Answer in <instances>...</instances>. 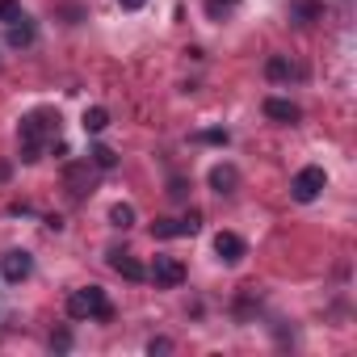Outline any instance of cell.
Returning <instances> with one entry per match:
<instances>
[{
    "label": "cell",
    "mask_w": 357,
    "mask_h": 357,
    "mask_svg": "<svg viewBox=\"0 0 357 357\" xmlns=\"http://www.w3.org/2000/svg\"><path fill=\"white\" fill-rule=\"evenodd\" d=\"M135 223V206H126V202H118V206H109V227H118V231H126Z\"/></svg>",
    "instance_id": "obj_15"
},
{
    "label": "cell",
    "mask_w": 357,
    "mask_h": 357,
    "mask_svg": "<svg viewBox=\"0 0 357 357\" xmlns=\"http://www.w3.org/2000/svg\"><path fill=\"white\" fill-rule=\"evenodd\" d=\"M290 17L303 22V26H311V22L324 17V5H319V0H290Z\"/></svg>",
    "instance_id": "obj_12"
},
{
    "label": "cell",
    "mask_w": 357,
    "mask_h": 357,
    "mask_svg": "<svg viewBox=\"0 0 357 357\" xmlns=\"http://www.w3.org/2000/svg\"><path fill=\"white\" fill-rule=\"evenodd\" d=\"M89 164H93V168H118V155H114L109 147H93V151H89Z\"/></svg>",
    "instance_id": "obj_17"
},
{
    "label": "cell",
    "mask_w": 357,
    "mask_h": 357,
    "mask_svg": "<svg viewBox=\"0 0 357 357\" xmlns=\"http://www.w3.org/2000/svg\"><path fill=\"white\" fill-rule=\"evenodd\" d=\"M63 181H68V190H72L76 198H84V194L93 190V168H89V164H68Z\"/></svg>",
    "instance_id": "obj_10"
},
{
    "label": "cell",
    "mask_w": 357,
    "mask_h": 357,
    "mask_svg": "<svg viewBox=\"0 0 357 357\" xmlns=\"http://www.w3.org/2000/svg\"><path fill=\"white\" fill-rule=\"evenodd\" d=\"M26 13H22V0H0V22L5 26H13V22H22Z\"/></svg>",
    "instance_id": "obj_18"
},
{
    "label": "cell",
    "mask_w": 357,
    "mask_h": 357,
    "mask_svg": "<svg viewBox=\"0 0 357 357\" xmlns=\"http://www.w3.org/2000/svg\"><path fill=\"white\" fill-rule=\"evenodd\" d=\"M211 190L215 194H236L240 190V168L236 164H215L211 168Z\"/></svg>",
    "instance_id": "obj_8"
},
{
    "label": "cell",
    "mask_w": 357,
    "mask_h": 357,
    "mask_svg": "<svg viewBox=\"0 0 357 357\" xmlns=\"http://www.w3.org/2000/svg\"><path fill=\"white\" fill-rule=\"evenodd\" d=\"M265 76H269V80H290V76H294V68H290V59L273 55V59L265 63Z\"/></svg>",
    "instance_id": "obj_16"
},
{
    "label": "cell",
    "mask_w": 357,
    "mask_h": 357,
    "mask_svg": "<svg viewBox=\"0 0 357 357\" xmlns=\"http://www.w3.org/2000/svg\"><path fill=\"white\" fill-rule=\"evenodd\" d=\"M9 43H13V47H30V43H34V22H30V17L13 22V26H9Z\"/></svg>",
    "instance_id": "obj_14"
},
{
    "label": "cell",
    "mask_w": 357,
    "mask_h": 357,
    "mask_svg": "<svg viewBox=\"0 0 357 357\" xmlns=\"http://www.w3.org/2000/svg\"><path fill=\"white\" fill-rule=\"evenodd\" d=\"M215 252H219L223 265H240L248 248H244V240H240L236 231H219V236H215Z\"/></svg>",
    "instance_id": "obj_7"
},
{
    "label": "cell",
    "mask_w": 357,
    "mask_h": 357,
    "mask_svg": "<svg viewBox=\"0 0 357 357\" xmlns=\"http://www.w3.org/2000/svg\"><path fill=\"white\" fill-rule=\"evenodd\" d=\"M118 5H122V9H143L147 0H118Z\"/></svg>",
    "instance_id": "obj_22"
},
{
    "label": "cell",
    "mask_w": 357,
    "mask_h": 357,
    "mask_svg": "<svg viewBox=\"0 0 357 357\" xmlns=\"http://www.w3.org/2000/svg\"><path fill=\"white\" fill-rule=\"evenodd\" d=\"M55 135H59V114L55 109H30L22 118V126H17V151H22V160L38 164L43 151H47V143H55Z\"/></svg>",
    "instance_id": "obj_1"
},
{
    "label": "cell",
    "mask_w": 357,
    "mask_h": 357,
    "mask_svg": "<svg viewBox=\"0 0 357 357\" xmlns=\"http://www.w3.org/2000/svg\"><path fill=\"white\" fill-rule=\"evenodd\" d=\"M324 185H328L324 168H319V164H307V168H298V172H294L290 194H294V202H315V198L324 194Z\"/></svg>",
    "instance_id": "obj_3"
},
{
    "label": "cell",
    "mask_w": 357,
    "mask_h": 357,
    "mask_svg": "<svg viewBox=\"0 0 357 357\" xmlns=\"http://www.w3.org/2000/svg\"><path fill=\"white\" fill-rule=\"evenodd\" d=\"M202 223H198V211H190L185 219H155L151 223V236L155 240H172V236H194Z\"/></svg>",
    "instance_id": "obj_4"
},
{
    "label": "cell",
    "mask_w": 357,
    "mask_h": 357,
    "mask_svg": "<svg viewBox=\"0 0 357 357\" xmlns=\"http://www.w3.org/2000/svg\"><path fill=\"white\" fill-rule=\"evenodd\" d=\"M147 278L155 286H181L185 282V265L176 261V257H155V265L147 269Z\"/></svg>",
    "instance_id": "obj_5"
},
{
    "label": "cell",
    "mask_w": 357,
    "mask_h": 357,
    "mask_svg": "<svg viewBox=\"0 0 357 357\" xmlns=\"http://www.w3.org/2000/svg\"><path fill=\"white\" fill-rule=\"evenodd\" d=\"M68 315L72 319H109L114 307H109V298H105L101 286H80V290L68 294Z\"/></svg>",
    "instance_id": "obj_2"
},
{
    "label": "cell",
    "mask_w": 357,
    "mask_h": 357,
    "mask_svg": "<svg viewBox=\"0 0 357 357\" xmlns=\"http://www.w3.org/2000/svg\"><path fill=\"white\" fill-rule=\"evenodd\" d=\"M236 5H240V0H206V13H211V22H219V17H227Z\"/></svg>",
    "instance_id": "obj_19"
},
{
    "label": "cell",
    "mask_w": 357,
    "mask_h": 357,
    "mask_svg": "<svg viewBox=\"0 0 357 357\" xmlns=\"http://www.w3.org/2000/svg\"><path fill=\"white\" fill-rule=\"evenodd\" d=\"M265 118H273V122H298L303 109H298L294 101H286V97H269V101H265Z\"/></svg>",
    "instance_id": "obj_11"
},
{
    "label": "cell",
    "mask_w": 357,
    "mask_h": 357,
    "mask_svg": "<svg viewBox=\"0 0 357 357\" xmlns=\"http://www.w3.org/2000/svg\"><path fill=\"white\" fill-rule=\"evenodd\" d=\"M109 269H114V273H122L126 282H143V278H147V269H143L130 252H122V248H114V252H109Z\"/></svg>",
    "instance_id": "obj_9"
},
{
    "label": "cell",
    "mask_w": 357,
    "mask_h": 357,
    "mask_svg": "<svg viewBox=\"0 0 357 357\" xmlns=\"http://www.w3.org/2000/svg\"><path fill=\"white\" fill-rule=\"evenodd\" d=\"M147 349H151V353H168V349H172V340H164V336H160V340H151Z\"/></svg>",
    "instance_id": "obj_21"
},
{
    "label": "cell",
    "mask_w": 357,
    "mask_h": 357,
    "mask_svg": "<svg viewBox=\"0 0 357 357\" xmlns=\"http://www.w3.org/2000/svg\"><path fill=\"white\" fill-rule=\"evenodd\" d=\"M206 143H227V130H202Z\"/></svg>",
    "instance_id": "obj_20"
},
{
    "label": "cell",
    "mask_w": 357,
    "mask_h": 357,
    "mask_svg": "<svg viewBox=\"0 0 357 357\" xmlns=\"http://www.w3.org/2000/svg\"><path fill=\"white\" fill-rule=\"evenodd\" d=\"M0 273H5V282H26L34 273V257L26 248H13V252H5V261H0Z\"/></svg>",
    "instance_id": "obj_6"
},
{
    "label": "cell",
    "mask_w": 357,
    "mask_h": 357,
    "mask_svg": "<svg viewBox=\"0 0 357 357\" xmlns=\"http://www.w3.org/2000/svg\"><path fill=\"white\" fill-rule=\"evenodd\" d=\"M80 126H84L89 135H101V130L109 126V109H105V105H89L84 118H80Z\"/></svg>",
    "instance_id": "obj_13"
}]
</instances>
